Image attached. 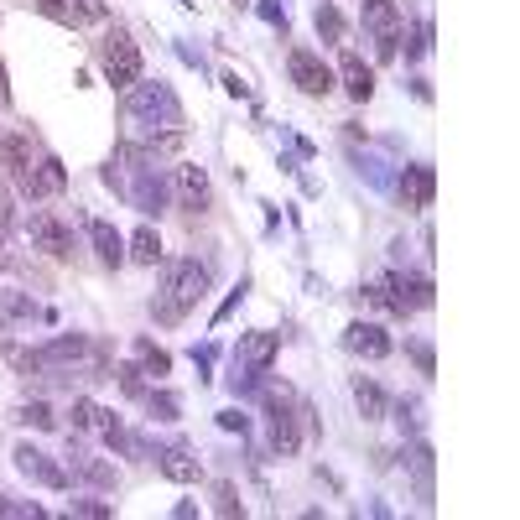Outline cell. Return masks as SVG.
<instances>
[{
    "label": "cell",
    "instance_id": "cell-1",
    "mask_svg": "<svg viewBox=\"0 0 520 520\" xmlns=\"http://www.w3.org/2000/svg\"><path fill=\"white\" fill-rule=\"evenodd\" d=\"M208 281H214V271H208L198 255L162 260V292L151 297V318H156V323H182V318H188V312L203 302Z\"/></svg>",
    "mask_w": 520,
    "mask_h": 520
},
{
    "label": "cell",
    "instance_id": "cell-2",
    "mask_svg": "<svg viewBox=\"0 0 520 520\" xmlns=\"http://www.w3.org/2000/svg\"><path fill=\"white\" fill-rule=\"evenodd\" d=\"M125 120L151 141H156V130H162V136H177L182 130V99L172 94V84H162V78H156V84H141L136 78V84L125 89Z\"/></svg>",
    "mask_w": 520,
    "mask_h": 520
},
{
    "label": "cell",
    "instance_id": "cell-3",
    "mask_svg": "<svg viewBox=\"0 0 520 520\" xmlns=\"http://www.w3.org/2000/svg\"><path fill=\"white\" fill-rule=\"evenodd\" d=\"M364 297H370L375 307H385V312H396V318H411V312L432 307V281L411 276V271H390V276L364 286Z\"/></svg>",
    "mask_w": 520,
    "mask_h": 520
},
{
    "label": "cell",
    "instance_id": "cell-4",
    "mask_svg": "<svg viewBox=\"0 0 520 520\" xmlns=\"http://www.w3.org/2000/svg\"><path fill=\"white\" fill-rule=\"evenodd\" d=\"M281 354V333L271 328H255V333H240V344H234V396H250L260 385V375L271 370V359Z\"/></svg>",
    "mask_w": 520,
    "mask_h": 520
},
{
    "label": "cell",
    "instance_id": "cell-5",
    "mask_svg": "<svg viewBox=\"0 0 520 520\" xmlns=\"http://www.w3.org/2000/svg\"><path fill=\"white\" fill-rule=\"evenodd\" d=\"M94 58H99V73L110 78L120 94L141 78V47H136V37H130L125 26H110V32L94 42Z\"/></svg>",
    "mask_w": 520,
    "mask_h": 520
},
{
    "label": "cell",
    "instance_id": "cell-6",
    "mask_svg": "<svg viewBox=\"0 0 520 520\" xmlns=\"http://www.w3.org/2000/svg\"><path fill=\"white\" fill-rule=\"evenodd\" d=\"M260 401H266V432H271V448L281 453V458H292L297 448H302V427H297V396L292 390H276V385H266L260 390Z\"/></svg>",
    "mask_w": 520,
    "mask_h": 520
},
{
    "label": "cell",
    "instance_id": "cell-7",
    "mask_svg": "<svg viewBox=\"0 0 520 520\" xmlns=\"http://www.w3.org/2000/svg\"><path fill=\"white\" fill-rule=\"evenodd\" d=\"M364 37H370V47H375L380 63L396 58V52H401V37H406L396 0H364Z\"/></svg>",
    "mask_w": 520,
    "mask_h": 520
},
{
    "label": "cell",
    "instance_id": "cell-8",
    "mask_svg": "<svg viewBox=\"0 0 520 520\" xmlns=\"http://www.w3.org/2000/svg\"><path fill=\"white\" fill-rule=\"evenodd\" d=\"M26 240H32V250H42L52 260H73V229L52 214V208H26Z\"/></svg>",
    "mask_w": 520,
    "mask_h": 520
},
{
    "label": "cell",
    "instance_id": "cell-9",
    "mask_svg": "<svg viewBox=\"0 0 520 520\" xmlns=\"http://www.w3.org/2000/svg\"><path fill=\"white\" fill-rule=\"evenodd\" d=\"M286 73H292V84L307 99H328L333 94V68L323 63V52H312V47H292V52H286Z\"/></svg>",
    "mask_w": 520,
    "mask_h": 520
},
{
    "label": "cell",
    "instance_id": "cell-10",
    "mask_svg": "<svg viewBox=\"0 0 520 520\" xmlns=\"http://www.w3.org/2000/svg\"><path fill=\"white\" fill-rule=\"evenodd\" d=\"M167 193L177 198L182 214H203L208 198H214V188H208V172L193 167V162H177V167H172V188H167Z\"/></svg>",
    "mask_w": 520,
    "mask_h": 520
},
{
    "label": "cell",
    "instance_id": "cell-11",
    "mask_svg": "<svg viewBox=\"0 0 520 520\" xmlns=\"http://www.w3.org/2000/svg\"><path fill=\"white\" fill-rule=\"evenodd\" d=\"M11 458H16V468H21V474L32 479V484H42V489H68V468L52 458V453L32 448V442H16Z\"/></svg>",
    "mask_w": 520,
    "mask_h": 520
},
{
    "label": "cell",
    "instance_id": "cell-12",
    "mask_svg": "<svg viewBox=\"0 0 520 520\" xmlns=\"http://www.w3.org/2000/svg\"><path fill=\"white\" fill-rule=\"evenodd\" d=\"M68 474L73 479H84V484H94V489H115L120 484V474H115V463H104V458H94L89 448H84V442H73L68 437Z\"/></svg>",
    "mask_w": 520,
    "mask_h": 520
},
{
    "label": "cell",
    "instance_id": "cell-13",
    "mask_svg": "<svg viewBox=\"0 0 520 520\" xmlns=\"http://www.w3.org/2000/svg\"><path fill=\"white\" fill-rule=\"evenodd\" d=\"M344 349L359 359H390V333L380 323H349L344 328Z\"/></svg>",
    "mask_w": 520,
    "mask_h": 520
},
{
    "label": "cell",
    "instance_id": "cell-14",
    "mask_svg": "<svg viewBox=\"0 0 520 520\" xmlns=\"http://www.w3.org/2000/svg\"><path fill=\"white\" fill-rule=\"evenodd\" d=\"M333 84H344V94H349L354 104H364V99L375 94V68L364 63L359 52H344V63H338V78H333Z\"/></svg>",
    "mask_w": 520,
    "mask_h": 520
},
{
    "label": "cell",
    "instance_id": "cell-15",
    "mask_svg": "<svg viewBox=\"0 0 520 520\" xmlns=\"http://www.w3.org/2000/svg\"><path fill=\"white\" fill-rule=\"evenodd\" d=\"M84 229H89V245H94V255L104 260V266H125V234L110 224V219H84Z\"/></svg>",
    "mask_w": 520,
    "mask_h": 520
},
{
    "label": "cell",
    "instance_id": "cell-16",
    "mask_svg": "<svg viewBox=\"0 0 520 520\" xmlns=\"http://www.w3.org/2000/svg\"><path fill=\"white\" fill-rule=\"evenodd\" d=\"M151 458H156V468H162V474L172 479V484H198V474H203V463L188 453V448H151Z\"/></svg>",
    "mask_w": 520,
    "mask_h": 520
},
{
    "label": "cell",
    "instance_id": "cell-17",
    "mask_svg": "<svg viewBox=\"0 0 520 520\" xmlns=\"http://www.w3.org/2000/svg\"><path fill=\"white\" fill-rule=\"evenodd\" d=\"M432 193H437V172L427 162H411L401 172V198H406V208H432Z\"/></svg>",
    "mask_w": 520,
    "mask_h": 520
},
{
    "label": "cell",
    "instance_id": "cell-18",
    "mask_svg": "<svg viewBox=\"0 0 520 520\" xmlns=\"http://www.w3.org/2000/svg\"><path fill=\"white\" fill-rule=\"evenodd\" d=\"M354 406L364 422H385V411H390V396L380 390L375 375H354Z\"/></svg>",
    "mask_w": 520,
    "mask_h": 520
},
{
    "label": "cell",
    "instance_id": "cell-19",
    "mask_svg": "<svg viewBox=\"0 0 520 520\" xmlns=\"http://www.w3.org/2000/svg\"><path fill=\"white\" fill-rule=\"evenodd\" d=\"M125 260H136V266H162V260H167L162 234H156L151 224H141V229L125 240Z\"/></svg>",
    "mask_w": 520,
    "mask_h": 520
},
{
    "label": "cell",
    "instance_id": "cell-20",
    "mask_svg": "<svg viewBox=\"0 0 520 520\" xmlns=\"http://www.w3.org/2000/svg\"><path fill=\"white\" fill-rule=\"evenodd\" d=\"M32 318L52 323V312L37 307L32 297H21V292H0V323H32Z\"/></svg>",
    "mask_w": 520,
    "mask_h": 520
},
{
    "label": "cell",
    "instance_id": "cell-21",
    "mask_svg": "<svg viewBox=\"0 0 520 520\" xmlns=\"http://www.w3.org/2000/svg\"><path fill=\"white\" fill-rule=\"evenodd\" d=\"M37 188H42V198H58V193L68 188V167H63L52 151L37 156Z\"/></svg>",
    "mask_w": 520,
    "mask_h": 520
},
{
    "label": "cell",
    "instance_id": "cell-22",
    "mask_svg": "<svg viewBox=\"0 0 520 520\" xmlns=\"http://www.w3.org/2000/svg\"><path fill=\"white\" fill-rule=\"evenodd\" d=\"M94 427H99V437H104V442H110V448H115V458L136 453V437H130V427L120 422L115 411H99V422H94Z\"/></svg>",
    "mask_w": 520,
    "mask_h": 520
},
{
    "label": "cell",
    "instance_id": "cell-23",
    "mask_svg": "<svg viewBox=\"0 0 520 520\" xmlns=\"http://www.w3.org/2000/svg\"><path fill=\"white\" fill-rule=\"evenodd\" d=\"M136 359H141V375H151V380L172 375V354L162 344H151V338H136Z\"/></svg>",
    "mask_w": 520,
    "mask_h": 520
},
{
    "label": "cell",
    "instance_id": "cell-24",
    "mask_svg": "<svg viewBox=\"0 0 520 520\" xmlns=\"http://www.w3.org/2000/svg\"><path fill=\"white\" fill-rule=\"evenodd\" d=\"M141 406H146L151 422H177V416H182V401L172 396V390H146Z\"/></svg>",
    "mask_w": 520,
    "mask_h": 520
},
{
    "label": "cell",
    "instance_id": "cell-25",
    "mask_svg": "<svg viewBox=\"0 0 520 520\" xmlns=\"http://www.w3.org/2000/svg\"><path fill=\"white\" fill-rule=\"evenodd\" d=\"M312 26H318V37H323V42H344V37H349L344 16H338V6H328V0H323L318 11H312Z\"/></svg>",
    "mask_w": 520,
    "mask_h": 520
},
{
    "label": "cell",
    "instance_id": "cell-26",
    "mask_svg": "<svg viewBox=\"0 0 520 520\" xmlns=\"http://www.w3.org/2000/svg\"><path fill=\"white\" fill-rule=\"evenodd\" d=\"M16 422L21 427H37V432H52V427H58V416H52L47 401H21L16 406Z\"/></svg>",
    "mask_w": 520,
    "mask_h": 520
},
{
    "label": "cell",
    "instance_id": "cell-27",
    "mask_svg": "<svg viewBox=\"0 0 520 520\" xmlns=\"http://www.w3.org/2000/svg\"><path fill=\"white\" fill-rule=\"evenodd\" d=\"M68 515H84V520H110L115 505L110 500H99V494H73L68 500Z\"/></svg>",
    "mask_w": 520,
    "mask_h": 520
},
{
    "label": "cell",
    "instance_id": "cell-28",
    "mask_svg": "<svg viewBox=\"0 0 520 520\" xmlns=\"http://www.w3.org/2000/svg\"><path fill=\"white\" fill-rule=\"evenodd\" d=\"M110 380H120V390H125L130 401H141L146 390H151V385H146V375H141V364H115V370H110Z\"/></svg>",
    "mask_w": 520,
    "mask_h": 520
},
{
    "label": "cell",
    "instance_id": "cell-29",
    "mask_svg": "<svg viewBox=\"0 0 520 520\" xmlns=\"http://www.w3.org/2000/svg\"><path fill=\"white\" fill-rule=\"evenodd\" d=\"M115 0H68V21H110Z\"/></svg>",
    "mask_w": 520,
    "mask_h": 520
},
{
    "label": "cell",
    "instance_id": "cell-30",
    "mask_svg": "<svg viewBox=\"0 0 520 520\" xmlns=\"http://www.w3.org/2000/svg\"><path fill=\"white\" fill-rule=\"evenodd\" d=\"M68 416H73V427H78V432H89V427H94V422H99V406H94V401H89V396H78V401H73V411H68Z\"/></svg>",
    "mask_w": 520,
    "mask_h": 520
},
{
    "label": "cell",
    "instance_id": "cell-31",
    "mask_svg": "<svg viewBox=\"0 0 520 520\" xmlns=\"http://www.w3.org/2000/svg\"><path fill=\"white\" fill-rule=\"evenodd\" d=\"M214 510H219V515H245V505H240V494H234V484H219V489H214Z\"/></svg>",
    "mask_w": 520,
    "mask_h": 520
},
{
    "label": "cell",
    "instance_id": "cell-32",
    "mask_svg": "<svg viewBox=\"0 0 520 520\" xmlns=\"http://www.w3.org/2000/svg\"><path fill=\"white\" fill-rule=\"evenodd\" d=\"M0 515H32V520H37V515H42V505H26V500H11V494L0 489Z\"/></svg>",
    "mask_w": 520,
    "mask_h": 520
},
{
    "label": "cell",
    "instance_id": "cell-33",
    "mask_svg": "<svg viewBox=\"0 0 520 520\" xmlns=\"http://www.w3.org/2000/svg\"><path fill=\"white\" fill-rule=\"evenodd\" d=\"M427 47H432V26L422 21V26H416V32H411V47H406V58H422Z\"/></svg>",
    "mask_w": 520,
    "mask_h": 520
},
{
    "label": "cell",
    "instance_id": "cell-34",
    "mask_svg": "<svg viewBox=\"0 0 520 520\" xmlns=\"http://www.w3.org/2000/svg\"><path fill=\"white\" fill-rule=\"evenodd\" d=\"M219 427H224V432H240V437H245V432H250V416H240V411H219Z\"/></svg>",
    "mask_w": 520,
    "mask_h": 520
},
{
    "label": "cell",
    "instance_id": "cell-35",
    "mask_svg": "<svg viewBox=\"0 0 520 520\" xmlns=\"http://www.w3.org/2000/svg\"><path fill=\"white\" fill-rule=\"evenodd\" d=\"M260 16H266L271 26H281V37H286V11H281V0H260Z\"/></svg>",
    "mask_w": 520,
    "mask_h": 520
},
{
    "label": "cell",
    "instance_id": "cell-36",
    "mask_svg": "<svg viewBox=\"0 0 520 520\" xmlns=\"http://www.w3.org/2000/svg\"><path fill=\"white\" fill-rule=\"evenodd\" d=\"M224 89H229L234 99H250V84H245V78H240V73H224Z\"/></svg>",
    "mask_w": 520,
    "mask_h": 520
},
{
    "label": "cell",
    "instance_id": "cell-37",
    "mask_svg": "<svg viewBox=\"0 0 520 520\" xmlns=\"http://www.w3.org/2000/svg\"><path fill=\"white\" fill-rule=\"evenodd\" d=\"M37 6H42L47 16H58V21H68V0H37Z\"/></svg>",
    "mask_w": 520,
    "mask_h": 520
},
{
    "label": "cell",
    "instance_id": "cell-38",
    "mask_svg": "<svg viewBox=\"0 0 520 520\" xmlns=\"http://www.w3.org/2000/svg\"><path fill=\"white\" fill-rule=\"evenodd\" d=\"M411 354H416V364H422V375H432V349L427 344H411Z\"/></svg>",
    "mask_w": 520,
    "mask_h": 520
},
{
    "label": "cell",
    "instance_id": "cell-39",
    "mask_svg": "<svg viewBox=\"0 0 520 520\" xmlns=\"http://www.w3.org/2000/svg\"><path fill=\"white\" fill-rule=\"evenodd\" d=\"M16 266V255H11V240H6V234H0V271H11Z\"/></svg>",
    "mask_w": 520,
    "mask_h": 520
},
{
    "label": "cell",
    "instance_id": "cell-40",
    "mask_svg": "<svg viewBox=\"0 0 520 520\" xmlns=\"http://www.w3.org/2000/svg\"><path fill=\"white\" fill-rule=\"evenodd\" d=\"M6 94H11V89H6V68H0V99H6Z\"/></svg>",
    "mask_w": 520,
    "mask_h": 520
}]
</instances>
